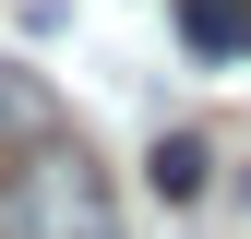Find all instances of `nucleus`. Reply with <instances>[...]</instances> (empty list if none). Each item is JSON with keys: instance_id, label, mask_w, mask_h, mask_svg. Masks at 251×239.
<instances>
[{"instance_id": "nucleus-1", "label": "nucleus", "mask_w": 251, "mask_h": 239, "mask_svg": "<svg viewBox=\"0 0 251 239\" xmlns=\"http://www.w3.org/2000/svg\"><path fill=\"white\" fill-rule=\"evenodd\" d=\"M0 239H120V203H108V179L72 132L24 143L0 167Z\"/></svg>"}, {"instance_id": "nucleus-2", "label": "nucleus", "mask_w": 251, "mask_h": 239, "mask_svg": "<svg viewBox=\"0 0 251 239\" xmlns=\"http://www.w3.org/2000/svg\"><path fill=\"white\" fill-rule=\"evenodd\" d=\"M203 179H215V143L203 132H155L144 143V191L155 203H203Z\"/></svg>"}, {"instance_id": "nucleus-3", "label": "nucleus", "mask_w": 251, "mask_h": 239, "mask_svg": "<svg viewBox=\"0 0 251 239\" xmlns=\"http://www.w3.org/2000/svg\"><path fill=\"white\" fill-rule=\"evenodd\" d=\"M179 36H192L203 60H227V48H251V0H179Z\"/></svg>"}, {"instance_id": "nucleus-4", "label": "nucleus", "mask_w": 251, "mask_h": 239, "mask_svg": "<svg viewBox=\"0 0 251 239\" xmlns=\"http://www.w3.org/2000/svg\"><path fill=\"white\" fill-rule=\"evenodd\" d=\"M0 167H12V156H0Z\"/></svg>"}]
</instances>
